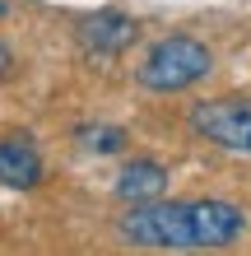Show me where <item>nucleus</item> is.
Masks as SVG:
<instances>
[{
	"label": "nucleus",
	"mask_w": 251,
	"mask_h": 256,
	"mask_svg": "<svg viewBox=\"0 0 251 256\" xmlns=\"http://www.w3.org/2000/svg\"><path fill=\"white\" fill-rule=\"evenodd\" d=\"M5 14H9V0H0V19H5Z\"/></svg>",
	"instance_id": "9"
},
{
	"label": "nucleus",
	"mask_w": 251,
	"mask_h": 256,
	"mask_svg": "<svg viewBox=\"0 0 251 256\" xmlns=\"http://www.w3.org/2000/svg\"><path fill=\"white\" fill-rule=\"evenodd\" d=\"M42 182V158L28 140H0V186L28 191Z\"/></svg>",
	"instance_id": "5"
},
{
	"label": "nucleus",
	"mask_w": 251,
	"mask_h": 256,
	"mask_svg": "<svg viewBox=\"0 0 251 256\" xmlns=\"http://www.w3.org/2000/svg\"><path fill=\"white\" fill-rule=\"evenodd\" d=\"M116 224H121V238L140 247H224L247 228L242 210L228 200H186V205L140 200Z\"/></svg>",
	"instance_id": "1"
},
{
	"label": "nucleus",
	"mask_w": 251,
	"mask_h": 256,
	"mask_svg": "<svg viewBox=\"0 0 251 256\" xmlns=\"http://www.w3.org/2000/svg\"><path fill=\"white\" fill-rule=\"evenodd\" d=\"M168 191V172L158 168V163H149V158H140V163H126L121 168V177H116V196L121 200H158V196Z\"/></svg>",
	"instance_id": "6"
},
{
	"label": "nucleus",
	"mask_w": 251,
	"mask_h": 256,
	"mask_svg": "<svg viewBox=\"0 0 251 256\" xmlns=\"http://www.w3.org/2000/svg\"><path fill=\"white\" fill-rule=\"evenodd\" d=\"M75 144L88 149V154H116V149H126V130L121 126H102V122H88L75 130Z\"/></svg>",
	"instance_id": "7"
},
{
	"label": "nucleus",
	"mask_w": 251,
	"mask_h": 256,
	"mask_svg": "<svg viewBox=\"0 0 251 256\" xmlns=\"http://www.w3.org/2000/svg\"><path fill=\"white\" fill-rule=\"evenodd\" d=\"M191 126L205 140L233 149V154H251V98H214L191 108Z\"/></svg>",
	"instance_id": "3"
},
{
	"label": "nucleus",
	"mask_w": 251,
	"mask_h": 256,
	"mask_svg": "<svg viewBox=\"0 0 251 256\" xmlns=\"http://www.w3.org/2000/svg\"><path fill=\"white\" fill-rule=\"evenodd\" d=\"M79 42L93 56H116V52H126L135 42V24L126 14H116V10H98L88 19H79Z\"/></svg>",
	"instance_id": "4"
},
{
	"label": "nucleus",
	"mask_w": 251,
	"mask_h": 256,
	"mask_svg": "<svg viewBox=\"0 0 251 256\" xmlns=\"http://www.w3.org/2000/svg\"><path fill=\"white\" fill-rule=\"evenodd\" d=\"M210 66H214V56H210V47H205L200 38L172 33V38H163L149 56H144L140 84L154 88V94H182V88L200 84L205 74H210Z\"/></svg>",
	"instance_id": "2"
},
{
	"label": "nucleus",
	"mask_w": 251,
	"mask_h": 256,
	"mask_svg": "<svg viewBox=\"0 0 251 256\" xmlns=\"http://www.w3.org/2000/svg\"><path fill=\"white\" fill-rule=\"evenodd\" d=\"M9 70H14V56H9V47H5V42H0V80H5Z\"/></svg>",
	"instance_id": "8"
}]
</instances>
